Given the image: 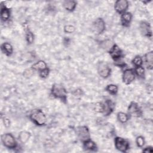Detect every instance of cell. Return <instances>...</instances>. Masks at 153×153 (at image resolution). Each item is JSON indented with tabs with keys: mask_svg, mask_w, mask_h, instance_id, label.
<instances>
[{
	"mask_svg": "<svg viewBox=\"0 0 153 153\" xmlns=\"http://www.w3.org/2000/svg\"><path fill=\"white\" fill-rule=\"evenodd\" d=\"M30 120L36 126H42L45 124L47 118L44 112L39 109L33 110L29 115Z\"/></svg>",
	"mask_w": 153,
	"mask_h": 153,
	"instance_id": "obj_1",
	"label": "cell"
},
{
	"mask_svg": "<svg viewBox=\"0 0 153 153\" xmlns=\"http://www.w3.org/2000/svg\"><path fill=\"white\" fill-rule=\"evenodd\" d=\"M51 94L56 99H59L65 103L67 100V91L65 88L60 84H54L51 89Z\"/></svg>",
	"mask_w": 153,
	"mask_h": 153,
	"instance_id": "obj_2",
	"label": "cell"
},
{
	"mask_svg": "<svg viewBox=\"0 0 153 153\" xmlns=\"http://www.w3.org/2000/svg\"><path fill=\"white\" fill-rule=\"evenodd\" d=\"M1 138L2 145L8 149H13L17 146V142L11 133H4L1 135Z\"/></svg>",
	"mask_w": 153,
	"mask_h": 153,
	"instance_id": "obj_3",
	"label": "cell"
},
{
	"mask_svg": "<svg viewBox=\"0 0 153 153\" xmlns=\"http://www.w3.org/2000/svg\"><path fill=\"white\" fill-rule=\"evenodd\" d=\"M115 148L122 152H126L130 148L129 142L121 137H115L114 139Z\"/></svg>",
	"mask_w": 153,
	"mask_h": 153,
	"instance_id": "obj_4",
	"label": "cell"
},
{
	"mask_svg": "<svg viewBox=\"0 0 153 153\" xmlns=\"http://www.w3.org/2000/svg\"><path fill=\"white\" fill-rule=\"evenodd\" d=\"M75 130L78 138L81 142H83L90 139V131L87 126H78L77 127H76Z\"/></svg>",
	"mask_w": 153,
	"mask_h": 153,
	"instance_id": "obj_5",
	"label": "cell"
},
{
	"mask_svg": "<svg viewBox=\"0 0 153 153\" xmlns=\"http://www.w3.org/2000/svg\"><path fill=\"white\" fill-rule=\"evenodd\" d=\"M105 23L103 19L97 18L92 23V30L95 34H102L105 30Z\"/></svg>",
	"mask_w": 153,
	"mask_h": 153,
	"instance_id": "obj_6",
	"label": "cell"
},
{
	"mask_svg": "<svg viewBox=\"0 0 153 153\" xmlns=\"http://www.w3.org/2000/svg\"><path fill=\"white\" fill-rule=\"evenodd\" d=\"M97 72L99 75L103 78H108L111 73V69L106 63H100L97 66Z\"/></svg>",
	"mask_w": 153,
	"mask_h": 153,
	"instance_id": "obj_7",
	"label": "cell"
},
{
	"mask_svg": "<svg viewBox=\"0 0 153 153\" xmlns=\"http://www.w3.org/2000/svg\"><path fill=\"white\" fill-rule=\"evenodd\" d=\"M123 81L126 84H131L135 79V74L132 69H126L123 73Z\"/></svg>",
	"mask_w": 153,
	"mask_h": 153,
	"instance_id": "obj_8",
	"label": "cell"
},
{
	"mask_svg": "<svg viewBox=\"0 0 153 153\" xmlns=\"http://www.w3.org/2000/svg\"><path fill=\"white\" fill-rule=\"evenodd\" d=\"M128 114L134 117H139L142 115V111L139 105L136 102H132L130 103L127 109Z\"/></svg>",
	"mask_w": 153,
	"mask_h": 153,
	"instance_id": "obj_9",
	"label": "cell"
},
{
	"mask_svg": "<svg viewBox=\"0 0 153 153\" xmlns=\"http://www.w3.org/2000/svg\"><path fill=\"white\" fill-rule=\"evenodd\" d=\"M128 7V2L126 0H118L115 2L114 9L117 13L122 14L126 12Z\"/></svg>",
	"mask_w": 153,
	"mask_h": 153,
	"instance_id": "obj_10",
	"label": "cell"
},
{
	"mask_svg": "<svg viewBox=\"0 0 153 153\" xmlns=\"http://www.w3.org/2000/svg\"><path fill=\"white\" fill-rule=\"evenodd\" d=\"M109 53L111 56L112 59L115 62L121 60V58L123 57V52L121 50L116 44H114L112 47V48L109 51Z\"/></svg>",
	"mask_w": 153,
	"mask_h": 153,
	"instance_id": "obj_11",
	"label": "cell"
},
{
	"mask_svg": "<svg viewBox=\"0 0 153 153\" xmlns=\"http://www.w3.org/2000/svg\"><path fill=\"white\" fill-rule=\"evenodd\" d=\"M140 30L141 33L147 37H151L152 36V30L151 27L148 22H142L140 23L139 26Z\"/></svg>",
	"mask_w": 153,
	"mask_h": 153,
	"instance_id": "obj_12",
	"label": "cell"
},
{
	"mask_svg": "<svg viewBox=\"0 0 153 153\" xmlns=\"http://www.w3.org/2000/svg\"><path fill=\"white\" fill-rule=\"evenodd\" d=\"M104 104V111L103 114L107 116L110 115L114 111L115 108V104L111 100H106Z\"/></svg>",
	"mask_w": 153,
	"mask_h": 153,
	"instance_id": "obj_13",
	"label": "cell"
},
{
	"mask_svg": "<svg viewBox=\"0 0 153 153\" xmlns=\"http://www.w3.org/2000/svg\"><path fill=\"white\" fill-rule=\"evenodd\" d=\"M132 20V14L130 12H125L121 16V23L123 26L127 27L130 25Z\"/></svg>",
	"mask_w": 153,
	"mask_h": 153,
	"instance_id": "obj_14",
	"label": "cell"
},
{
	"mask_svg": "<svg viewBox=\"0 0 153 153\" xmlns=\"http://www.w3.org/2000/svg\"><path fill=\"white\" fill-rule=\"evenodd\" d=\"M83 148L85 151H97V147L96 143L90 139L83 142Z\"/></svg>",
	"mask_w": 153,
	"mask_h": 153,
	"instance_id": "obj_15",
	"label": "cell"
},
{
	"mask_svg": "<svg viewBox=\"0 0 153 153\" xmlns=\"http://www.w3.org/2000/svg\"><path fill=\"white\" fill-rule=\"evenodd\" d=\"M145 62L146 68L148 69H152L153 67V52L151 51L148 52L145 55Z\"/></svg>",
	"mask_w": 153,
	"mask_h": 153,
	"instance_id": "obj_16",
	"label": "cell"
},
{
	"mask_svg": "<svg viewBox=\"0 0 153 153\" xmlns=\"http://www.w3.org/2000/svg\"><path fill=\"white\" fill-rule=\"evenodd\" d=\"M1 49L2 52L7 56H11L13 52V46L8 42H4L1 46Z\"/></svg>",
	"mask_w": 153,
	"mask_h": 153,
	"instance_id": "obj_17",
	"label": "cell"
},
{
	"mask_svg": "<svg viewBox=\"0 0 153 153\" xmlns=\"http://www.w3.org/2000/svg\"><path fill=\"white\" fill-rule=\"evenodd\" d=\"M63 6L66 10H67L69 12H72V11H74V10L76 8V2L75 1H72V0L65 1L63 3Z\"/></svg>",
	"mask_w": 153,
	"mask_h": 153,
	"instance_id": "obj_18",
	"label": "cell"
},
{
	"mask_svg": "<svg viewBox=\"0 0 153 153\" xmlns=\"http://www.w3.org/2000/svg\"><path fill=\"white\" fill-rule=\"evenodd\" d=\"M30 136L31 134L30 132L27 131H22L19 134L18 139L22 143H25L29 140Z\"/></svg>",
	"mask_w": 153,
	"mask_h": 153,
	"instance_id": "obj_19",
	"label": "cell"
},
{
	"mask_svg": "<svg viewBox=\"0 0 153 153\" xmlns=\"http://www.w3.org/2000/svg\"><path fill=\"white\" fill-rule=\"evenodd\" d=\"M10 17V10L5 6L2 7L1 9V19L3 22L7 21Z\"/></svg>",
	"mask_w": 153,
	"mask_h": 153,
	"instance_id": "obj_20",
	"label": "cell"
},
{
	"mask_svg": "<svg viewBox=\"0 0 153 153\" xmlns=\"http://www.w3.org/2000/svg\"><path fill=\"white\" fill-rule=\"evenodd\" d=\"M47 68V63L44 60H38L31 66V68H32L34 71H39L43 70Z\"/></svg>",
	"mask_w": 153,
	"mask_h": 153,
	"instance_id": "obj_21",
	"label": "cell"
},
{
	"mask_svg": "<svg viewBox=\"0 0 153 153\" xmlns=\"http://www.w3.org/2000/svg\"><path fill=\"white\" fill-rule=\"evenodd\" d=\"M114 45V44L110 39H105L100 42V45L102 47V48L106 50H108V51L110 50V49Z\"/></svg>",
	"mask_w": 153,
	"mask_h": 153,
	"instance_id": "obj_22",
	"label": "cell"
},
{
	"mask_svg": "<svg viewBox=\"0 0 153 153\" xmlns=\"http://www.w3.org/2000/svg\"><path fill=\"white\" fill-rule=\"evenodd\" d=\"M105 90L111 94L112 95H115L117 94L118 91V87L117 85L113 84H108Z\"/></svg>",
	"mask_w": 153,
	"mask_h": 153,
	"instance_id": "obj_23",
	"label": "cell"
},
{
	"mask_svg": "<svg viewBox=\"0 0 153 153\" xmlns=\"http://www.w3.org/2000/svg\"><path fill=\"white\" fill-rule=\"evenodd\" d=\"M117 119L121 123H126L128 120V115L123 112H119L117 114Z\"/></svg>",
	"mask_w": 153,
	"mask_h": 153,
	"instance_id": "obj_24",
	"label": "cell"
},
{
	"mask_svg": "<svg viewBox=\"0 0 153 153\" xmlns=\"http://www.w3.org/2000/svg\"><path fill=\"white\" fill-rule=\"evenodd\" d=\"M134 72V74H136V75L138 77L142 78H144V76H145V69L142 66L135 67Z\"/></svg>",
	"mask_w": 153,
	"mask_h": 153,
	"instance_id": "obj_25",
	"label": "cell"
},
{
	"mask_svg": "<svg viewBox=\"0 0 153 153\" xmlns=\"http://www.w3.org/2000/svg\"><path fill=\"white\" fill-rule=\"evenodd\" d=\"M26 39L27 44H32L34 41V35L29 30H27L26 32Z\"/></svg>",
	"mask_w": 153,
	"mask_h": 153,
	"instance_id": "obj_26",
	"label": "cell"
},
{
	"mask_svg": "<svg viewBox=\"0 0 153 153\" xmlns=\"http://www.w3.org/2000/svg\"><path fill=\"white\" fill-rule=\"evenodd\" d=\"M132 63L135 66V67L142 66L143 63L142 58L140 56H136L132 60Z\"/></svg>",
	"mask_w": 153,
	"mask_h": 153,
	"instance_id": "obj_27",
	"label": "cell"
},
{
	"mask_svg": "<svg viewBox=\"0 0 153 153\" xmlns=\"http://www.w3.org/2000/svg\"><path fill=\"white\" fill-rule=\"evenodd\" d=\"M94 110L97 112L103 113L104 111V104L102 102H97L94 106Z\"/></svg>",
	"mask_w": 153,
	"mask_h": 153,
	"instance_id": "obj_28",
	"label": "cell"
},
{
	"mask_svg": "<svg viewBox=\"0 0 153 153\" xmlns=\"http://www.w3.org/2000/svg\"><path fill=\"white\" fill-rule=\"evenodd\" d=\"M136 143L138 147L142 148L145 145V139L142 136H139L136 139Z\"/></svg>",
	"mask_w": 153,
	"mask_h": 153,
	"instance_id": "obj_29",
	"label": "cell"
},
{
	"mask_svg": "<svg viewBox=\"0 0 153 153\" xmlns=\"http://www.w3.org/2000/svg\"><path fill=\"white\" fill-rule=\"evenodd\" d=\"M49 74H50V69L48 68L39 71V75L41 78H47L49 75Z\"/></svg>",
	"mask_w": 153,
	"mask_h": 153,
	"instance_id": "obj_30",
	"label": "cell"
},
{
	"mask_svg": "<svg viewBox=\"0 0 153 153\" xmlns=\"http://www.w3.org/2000/svg\"><path fill=\"white\" fill-rule=\"evenodd\" d=\"M64 32L67 33H72L75 32V27L73 25H68L64 26Z\"/></svg>",
	"mask_w": 153,
	"mask_h": 153,
	"instance_id": "obj_31",
	"label": "cell"
},
{
	"mask_svg": "<svg viewBox=\"0 0 153 153\" xmlns=\"http://www.w3.org/2000/svg\"><path fill=\"white\" fill-rule=\"evenodd\" d=\"M33 74H34V70L31 68L26 69L23 72V76L26 78H30Z\"/></svg>",
	"mask_w": 153,
	"mask_h": 153,
	"instance_id": "obj_32",
	"label": "cell"
},
{
	"mask_svg": "<svg viewBox=\"0 0 153 153\" xmlns=\"http://www.w3.org/2000/svg\"><path fill=\"white\" fill-rule=\"evenodd\" d=\"M72 94L75 96H81L83 94V91H82V90H81L80 88H78V89L74 90L72 92Z\"/></svg>",
	"mask_w": 153,
	"mask_h": 153,
	"instance_id": "obj_33",
	"label": "cell"
},
{
	"mask_svg": "<svg viewBox=\"0 0 153 153\" xmlns=\"http://www.w3.org/2000/svg\"><path fill=\"white\" fill-rule=\"evenodd\" d=\"M3 123H4V125L5 127H9L10 126V124H11V122H10V120L7 118H3Z\"/></svg>",
	"mask_w": 153,
	"mask_h": 153,
	"instance_id": "obj_34",
	"label": "cell"
},
{
	"mask_svg": "<svg viewBox=\"0 0 153 153\" xmlns=\"http://www.w3.org/2000/svg\"><path fill=\"white\" fill-rule=\"evenodd\" d=\"M143 152H146V153H152L153 152L152 147V146H146L142 150Z\"/></svg>",
	"mask_w": 153,
	"mask_h": 153,
	"instance_id": "obj_35",
	"label": "cell"
}]
</instances>
